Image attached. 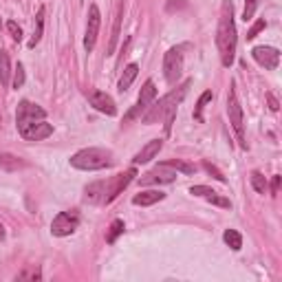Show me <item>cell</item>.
Listing matches in <instances>:
<instances>
[{
	"label": "cell",
	"instance_id": "cell-1",
	"mask_svg": "<svg viewBox=\"0 0 282 282\" xmlns=\"http://www.w3.org/2000/svg\"><path fill=\"white\" fill-rule=\"evenodd\" d=\"M236 22H234V5L232 0H223L220 18H218V31H216V47L220 53V62L225 69L234 64L236 57Z\"/></svg>",
	"mask_w": 282,
	"mask_h": 282
},
{
	"label": "cell",
	"instance_id": "cell-2",
	"mask_svg": "<svg viewBox=\"0 0 282 282\" xmlns=\"http://www.w3.org/2000/svg\"><path fill=\"white\" fill-rule=\"evenodd\" d=\"M192 86V79H185L183 84H179L174 88V91H170L166 97H161L159 102H152L150 106H148V110L144 115H141V122L144 124H157L159 119H163V115H166V110L170 108H179V104L183 102V97L188 95Z\"/></svg>",
	"mask_w": 282,
	"mask_h": 282
},
{
	"label": "cell",
	"instance_id": "cell-3",
	"mask_svg": "<svg viewBox=\"0 0 282 282\" xmlns=\"http://www.w3.org/2000/svg\"><path fill=\"white\" fill-rule=\"evenodd\" d=\"M115 163L113 152L104 150V148H84V150L75 152L71 157V166L84 172H95V170H104L110 168Z\"/></svg>",
	"mask_w": 282,
	"mask_h": 282
},
{
	"label": "cell",
	"instance_id": "cell-4",
	"mask_svg": "<svg viewBox=\"0 0 282 282\" xmlns=\"http://www.w3.org/2000/svg\"><path fill=\"white\" fill-rule=\"evenodd\" d=\"M135 176H137V170L130 168L122 174L110 176L108 181H102V203H113L115 198L119 196L132 181H135Z\"/></svg>",
	"mask_w": 282,
	"mask_h": 282
},
{
	"label": "cell",
	"instance_id": "cell-5",
	"mask_svg": "<svg viewBox=\"0 0 282 282\" xmlns=\"http://www.w3.org/2000/svg\"><path fill=\"white\" fill-rule=\"evenodd\" d=\"M227 115H229V124H232L236 137L240 141V148H247V141H245V124H243V108L238 104V97H236L234 84L229 86V93H227Z\"/></svg>",
	"mask_w": 282,
	"mask_h": 282
},
{
	"label": "cell",
	"instance_id": "cell-6",
	"mask_svg": "<svg viewBox=\"0 0 282 282\" xmlns=\"http://www.w3.org/2000/svg\"><path fill=\"white\" fill-rule=\"evenodd\" d=\"M163 75H166L168 84H176L183 75V49L174 47L163 55Z\"/></svg>",
	"mask_w": 282,
	"mask_h": 282
},
{
	"label": "cell",
	"instance_id": "cell-7",
	"mask_svg": "<svg viewBox=\"0 0 282 282\" xmlns=\"http://www.w3.org/2000/svg\"><path fill=\"white\" fill-rule=\"evenodd\" d=\"M154 97H157V86H154L152 79H148L146 84H144V88H141V93H139V97H137V104L128 110V113H126L124 124H130L132 119H139V117L148 110V106L154 102Z\"/></svg>",
	"mask_w": 282,
	"mask_h": 282
},
{
	"label": "cell",
	"instance_id": "cell-8",
	"mask_svg": "<svg viewBox=\"0 0 282 282\" xmlns=\"http://www.w3.org/2000/svg\"><path fill=\"white\" fill-rule=\"evenodd\" d=\"M79 212L77 210H66V212H60L57 216L53 218V223H51V234L53 236H71L75 229L79 227Z\"/></svg>",
	"mask_w": 282,
	"mask_h": 282
},
{
	"label": "cell",
	"instance_id": "cell-9",
	"mask_svg": "<svg viewBox=\"0 0 282 282\" xmlns=\"http://www.w3.org/2000/svg\"><path fill=\"white\" fill-rule=\"evenodd\" d=\"M47 117V110L40 108L38 104H31V102H20L18 104V110H16V124H18V130L20 128H27L35 122H42Z\"/></svg>",
	"mask_w": 282,
	"mask_h": 282
},
{
	"label": "cell",
	"instance_id": "cell-10",
	"mask_svg": "<svg viewBox=\"0 0 282 282\" xmlns=\"http://www.w3.org/2000/svg\"><path fill=\"white\" fill-rule=\"evenodd\" d=\"M99 27H102V13L97 5L88 7V25H86V35H84V49L86 53H91L95 49V42H97L99 35Z\"/></svg>",
	"mask_w": 282,
	"mask_h": 282
},
{
	"label": "cell",
	"instance_id": "cell-11",
	"mask_svg": "<svg viewBox=\"0 0 282 282\" xmlns=\"http://www.w3.org/2000/svg\"><path fill=\"white\" fill-rule=\"evenodd\" d=\"M176 179V172L172 168L163 166V163H159L154 170H150V172L141 174L139 176V185H157V183H172Z\"/></svg>",
	"mask_w": 282,
	"mask_h": 282
},
{
	"label": "cell",
	"instance_id": "cell-12",
	"mask_svg": "<svg viewBox=\"0 0 282 282\" xmlns=\"http://www.w3.org/2000/svg\"><path fill=\"white\" fill-rule=\"evenodd\" d=\"M88 104L95 108V110H99V113L104 115H108V117H115L117 115V106H115V99L110 97V95L106 93H102V91H88Z\"/></svg>",
	"mask_w": 282,
	"mask_h": 282
},
{
	"label": "cell",
	"instance_id": "cell-13",
	"mask_svg": "<svg viewBox=\"0 0 282 282\" xmlns=\"http://www.w3.org/2000/svg\"><path fill=\"white\" fill-rule=\"evenodd\" d=\"M251 55H254V60L260 66H265L267 71L278 69V64H280V51L273 47H256L251 51Z\"/></svg>",
	"mask_w": 282,
	"mask_h": 282
},
{
	"label": "cell",
	"instance_id": "cell-14",
	"mask_svg": "<svg viewBox=\"0 0 282 282\" xmlns=\"http://www.w3.org/2000/svg\"><path fill=\"white\" fill-rule=\"evenodd\" d=\"M18 132H20V137L27 139V141H42V139L53 135V126L42 119V122H35L31 126H27V128H20Z\"/></svg>",
	"mask_w": 282,
	"mask_h": 282
},
{
	"label": "cell",
	"instance_id": "cell-15",
	"mask_svg": "<svg viewBox=\"0 0 282 282\" xmlns=\"http://www.w3.org/2000/svg\"><path fill=\"white\" fill-rule=\"evenodd\" d=\"M190 194L201 196V198H205L207 203L218 205V207H225V210H229V207H232V201H229V198L220 196L218 192H214L212 188H207V185H192V188H190Z\"/></svg>",
	"mask_w": 282,
	"mask_h": 282
},
{
	"label": "cell",
	"instance_id": "cell-16",
	"mask_svg": "<svg viewBox=\"0 0 282 282\" xmlns=\"http://www.w3.org/2000/svg\"><path fill=\"white\" fill-rule=\"evenodd\" d=\"M161 148H163V141H161V139H152V141H148V144H146V146L141 148V150L135 154V159H132V161H135L137 166H139V163H148V161H152V159L159 154Z\"/></svg>",
	"mask_w": 282,
	"mask_h": 282
},
{
	"label": "cell",
	"instance_id": "cell-17",
	"mask_svg": "<svg viewBox=\"0 0 282 282\" xmlns=\"http://www.w3.org/2000/svg\"><path fill=\"white\" fill-rule=\"evenodd\" d=\"M166 198V192L161 190H148V192H139V194L132 198V205H141V207H150L154 203H159Z\"/></svg>",
	"mask_w": 282,
	"mask_h": 282
},
{
	"label": "cell",
	"instance_id": "cell-18",
	"mask_svg": "<svg viewBox=\"0 0 282 282\" xmlns=\"http://www.w3.org/2000/svg\"><path fill=\"white\" fill-rule=\"evenodd\" d=\"M122 20H124V0L119 3V7H117V13H115V22H113V35H110V42H108L106 55H113V53H115L117 40H119V29H122Z\"/></svg>",
	"mask_w": 282,
	"mask_h": 282
},
{
	"label": "cell",
	"instance_id": "cell-19",
	"mask_svg": "<svg viewBox=\"0 0 282 282\" xmlns=\"http://www.w3.org/2000/svg\"><path fill=\"white\" fill-rule=\"evenodd\" d=\"M137 73H139V66H137V64H128V66L124 69V75L119 77V91H122V93H126V91H128V88L132 86V82H135Z\"/></svg>",
	"mask_w": 282,
	"mask_h": 282
},
{
	"label": "cell",
	"instance_id": "cell-20",
	"mask_svg": "<svg viewBox=\"0 0 282 282\" xmlns=\"http://www.w3.org/2000/svg\"><path fill=\"white\" fill-rule=\"evenodd\" d=\"M11 62H9V53L0 51V84L7 86L11 82Z\"/></svg>",
	"mask_w": 282,
	"mask_h": 282
},
{
	"label": "cell",
	"instance_id": "cell-21",
	"mask_svg": "<svg viewBox=\"0 0 282 282\" xmlns=\"http://www.w3.org/2000/svg\"><path fill=\"white\" fill-rule=\"evenodd\" d=\"M42 33H44V7H40L38 9V16H35V29H33V38L29 40L27 47L33 49L35 44H38L42 40Z\"/></svg>",
	"mask_w": 282,
	"mask_h": 282
},
{
	"label": "cell",
	"instance_id": "cell-22",
	"mask_svg": "<svg viewBox=\"0 0 282 282\" xmlns=\"http://www.w3.org/2000/svg\"><path fill=\"white\" fill-rule=\"evenodd\" d=\"M0 168L7 170V172H11V170H18V168H22V161H20L18 157H13V154L0 152Z\"/></svg>",
	"mask_w": 282,
	"mask_h": 282
},
{
	"label": "cell",
	"instance_id": "cell-23",
	"mask_svg": "<svg viewBox=\"0 0 282 282\" xmlns=\"http://www.w3.org/2000/svg\"><path fill=\"white\" fill-rule=\"evenodd\" d=\"M124 229H126L124 220H122V218H115L113 223H110V229H108V234H106V243L113 245V243L124 234Z\"/></svg>",
	"mask_w": 282,
	"mask_h": 282
},
{
	"label": "cell",
	"instance_id": "cell-24",
	"mask_svg": "<svg viewBox=\"0 0 282 282\" xmlns=\"http://www.w3.org/2000/svg\"><path fill=\"white\" fill-rule=\"evenodd\" d=\"M223 240H225L234 251H238V249L243 247V236L236 232V229H225V234H223Z\"/></svg>",
	"mask_w": 282,
	"mask_h": 282
},
{
	"label": "cell",
	"instance_id": "cell-25",
	"mask_svg": "<svg viewBox=\"0 0 282 282\" xmlns=\"http://www.w3.org/2000/svg\"><path fill=\"white\" fill-rule=\"evenodd\" d=\"M212 91H205L201 97H198V102H196V106H194V119L196 122H203V108L207 106V102H212Z\"/></svg>",
	"mask_w": 282,
	"mask_h": 282
},
{
	"label": "cell",
	"instance_id": "cell-26",
	"mask_svg": "<svg viewBox=\"0 0 282 282\" xmlns=\"http://www.w3.org/2000/svg\"><path fill=\"white\" fill-rule=\"evenodd\" d=\"M163 166L176 170V172H183V174H192L194 172V166H190V163H185L181 159H170V161H163Z\"/></svg>",
	"mask_w": 282,
	"mask_h": 282
},
{
	"label": "cell",
	"instance_id": "cell-27",
	"mask_svg": "<svg viewBox=\"0 0 282 282\" xmlns=\"http://www.w3.org/2000/svg\"><path fill=\"white\" fill-rule=\"evenodd\" d=\"M249 179H251V188H254L258 194H265V192H267V179H265L260 172H258V170H254V172H251Z\"/></svg>",
	"mask_w": 282,
	"mask_h": 282
},
{
	"label": "cell",
	"instance_id": "cell-28",
	"mask_svg": "<svg viewBox=\"0 0 282 282\" xmlns=\"http://www.w3.org/2000/svg\"><path fill=\"white\" fill-rule=\"evenodd\" d=\"M258 3H260V0H245V11H243V20L245 22H249L251 18H254V13L258 9Z\"/></svg>",
	"mask_w": 282,
	"mask_h": 282
},
{
	"label": "cell",
	"instance_id": "cell-29",
	"mask_svg": "<svg viewBox=\"0 0 282 282\" xmlns=\"http://www.w3.org/2000/svg\"><path fill=\"white\" fill-rule=\"evenodd\" d=\"M203 168H205V172H210V174H212L216 181H220V183H225V181H227V179H225V174H223L216 166H212L210 161H203Z\"/></svg>",
	"mask_w": 282,
	"mask_h": 282
},
{
	"label": "cell",
	"instance_id": "cell-30",
	"mask_svg": "<svg viewBox=\"0 0 282 282\" xmlns=\"http://www.w3.org/2000/svg\"><path fill=\"white\" fill-rule=\"evenodd\" d=\"M22 84H25V66L18 62L16 71H13V88H22Z\"/></svg>",
	"mask_w": 282,
	"mask_h": 282
},
{
	"label": "cell",
	"instance_id": "cell-31",
	"mask_svg": "<svg viewBox=\"0 0 282 282\" xmlns=\"http://www.w3.org/2000/svg\"><path fill=\"white\" fill-rule=\"evenodd\" d=\"M267 27V22H265V18H260V20H258V22H254V25H251V29H249V31H247V40H254L256 38V35L258 33H260L263 31V29Z\"/></svg>",
	"mask_w": 282,
	"mask_h": 282
},
{
	"label": "cell",
	"instance_id": "cell-32",
	"mask_svg": "<svg viewBox=\"0 0 282 282\" xmlns=\"http://www.w3.org/2000/svg\"><path fill=\"white\" fill-rule=\"evenodd\" d=\"M7 31L11 33V38L16 40V42H20V40H22V29L18 27V22H13V20L7 22Z\"/></svg>",
	"mask_w": 282,
	"mask_h": 282
},
{
	"label": "cell",
	"instance_id": "cell-33",
	"mask_svg": "<svg viewBox=\"0 0 282 282\" xmlns=\"http://www.w3.org/2000/svg\"><path fill=\"white\" fill-rule=\"evenodd\" d=\"M267 102H269V108L273 110V113H276V110L280 108V106H278V99H276V97H273V95H271V93H269V95H267Z\"/></svg>",
	"mask_w": 282,
	"mask_h": 282
},
{
	"label": "cell",
	"instance_id": "cell-34",
	"mask_svg": "<svg viewBox=\"0 0 282 282\" xmlns=\"http://www.w3.org/2000/svg\"><path fill=\"white\" fill-rule=\"evenodd\" d=\"M278 190H280V176L276 174L271 181V194H278Z\"/></svg>",
	"mask_w": 282,
	"mask_h": 282
},
{
	"label": "cell",
	"instance_id": "cell-35",
	"mask_svg": "<svg viewBox=\"0 0 282 282\" xmlns=\"http://www.w3.org/2000/svg\"><path fill=\"white\" fill-rule=\"evenodd\" d=\"M0 238H5V225L0 223Z\"/></svg>",
	"mask_w": 282,
	"mask_h": 282
}]
</instances>
